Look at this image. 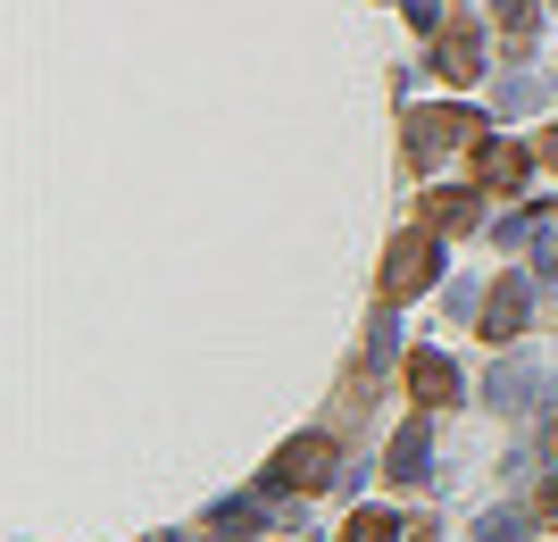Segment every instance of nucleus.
<instances>
[{
	"label": "nucleus",
	"instance_id": "1",
	"mask_svg": "<svg viewBox=\"0 0 558 542\" xmlns=\"http://www.w3.org/2000/svg\"><path fill=\"white\" fill-rule=\"evenodd\" d=\"M434 276H442V226L392 234V251H384V301H417Z\"/></svg>",
	"mask_w": 558,
	"mask_h": 542
},
{
	"label": "nucleus",
	"instance_id": "2",
	"mask_svg": "<svg viewBox=\"0 0 558 542\" xmlns=\"http://www.w3.org/2000/svg\"><path fill=\"white\" fill-rule=\"evenodd\" d=\"M326 484H342V450H333V434L283 443L276 468H267V493H326Z\"/></svg>",
	"mask_w": 558,
	"mask_h": 542
},
{
	"label": "nucleus",
	"instance_id": "3",
	"mask_svg": "<svg viewBox=\"0 0 558 542\" xmlns=\"http://www.w3.org/2000/svg\"><path fill=\"white\" fill-rule=\"evenodd\" d=\"M484 134L475 109H417L409 118V159H442V150H466V142Z\"/></svg>",
	"mask_w": 558,
	"mask_h": 542
},
{
	"label": "nucleus",
	"instance_id": "4",
	"mask_svg": "<svg viewBox=\"0 0 558 542\" xmlns=\"http://www.w3.org/2000/svg\"><path fill=\"white\" fill-rule=\"evenodd\" d=\"M492 401L500 409H542L550 401V376H542L534 359H492Z\"/></svg>",
	"mask_w": 558,
	"mask_h": 542
},
{
	"label": "nucleus",
	"instance_id": "5",
	"mask_svg": "<svg viewBox=\"0 0 558 542\" xmlns=\"http://www.w3.org/2000/svg\"><path fill=\"white\" fill-rule=\"evenodd\" d=\"M384 475H400V484L434 475V418H409V425L392 434V459H384Z\"/></svg>",
	"mask_w": 558,
	"mask_h": 542
},
{
	"label": "nucleus",
	"instance_id": "6",
	"mask_svg": "<svg viewBox=\"0 0 558 542\" xmlns=\"http://www.w3.org/2000/svg\"><path fill=\"white\" fill-rule=\"evenodd\" d=\"M434 75H450V84H475V75H484V34H475V25H442Z\"/></svg>",
	"mask_w": 558,
	"mask_h": 542
},
{
	"label": "nucleus",
	"instance_id": "7",
	"mask_svg": "<svg viewBox=\"0 0 558 542\" xmlns=\"http://www.w3.org/2000/svg\"><path fill=\"white\" fill-rule=\"evenodd\" d=\"M525 301H534V284H525V276L492 284V301H484V334H492V342H509V334L525 326Z\"/></svg>",
	"mask_w": 558,
	"mask_h": 542
},
{
	"label": "nucleus",
	"instance_id": "8",
	"mask_svg": "<svg viewBox=\"0 0 558 542\" xmlns=\"http://www.w3.org/2000/svg\"><path fill=\"white\" fill-rule=\"evenodd\" d=\"M409 393H417L425 409H442V401H459V368H450L442 351H417V359H409Z\"/></svg>",
	"mask_w": 558,
	"mask_h": 542
},
{
	"label": "nucleus",
	"instance_id": "9",
	"mask_svg": "<svg viewBox=\"0 0 558 542\" xmlns=\"http://www.w3.org/2000/svg\"><path fill=\"white\" fill-rule=\"evenodd\" d=\"M475 176H484L492 192H517L525 176H534V159H525L517 142H484V150H475Z\"/></svg>",
	"mask_w": 558,
	"mask_h": 542
},
{
	"label": "nucleus",
	"instance_id": "10",
	"mask_svg": "<svg viewBox=\"0 0 558 542\" xmlns=\"http://www.w3.org/2000/svg\"><path fill=\"white\" fill-rule=\"evenodd\" d=\"M425 226H442V234H466V226H484V217H475V192H434V201H425Z\"/></svg>",
	"mask_w": 558,
	"mask_h": 542
},
{
	"label": "nucleus",
	"instance_id": "11",
	"mask_svg": "<svg viewBox=\"0 0 558 542\" xmlns=\"http://www.w3.org/2000/svg\"><path fill=\"white\" fill-rule=\"evenodd\" d=\"M492 17H500V34H509V50H525V43H534V0H492Z\"/></svg>",
	"mask_w": 558,
	"mask_h": 542
},
{
	"label": "nucleus",
	"instance_id": "12",
	"mask_svg": "<svg viewBox=\"0 0 558 542\" xmlns=\"http://www.w3.org/2000/svg\"><path fill=\"white\" fill-rule=\"evenodd\" d=\"M251 526H258V501H226V509L209 518V534L217 542H251Z\"/></svg>",
	"mask_w": 558,
	"mask_h": 542
},
{
	"label": "nucleus",
	"instance_id": "13",
	"mask_svg": "<svg viewBox=\"0 0 558 542\" xmlns=\"http://www.w3.org/2000/svg\"><path fill=\"white\" fill-rule=\"evenodd\" d=\"M542 93H550L542 75H509V84H500V118H525V109H542Z\"/></svg>",
	"mask_w": 558,
	"mask_h": 542
},
{
	"label": "nucleus",
	"instance_id": "14",
	"mask_svg": "<svg viewBox=\"0 0 558 542\" xmlns=\"http://www.w3.org/2000/svg\"><path fill=\"white\" fill-rule=\"evenodd\" d=\"M342 542H400V526L384 518V509H359V518L342 526Z\"/></svg>",
	"mask_w": 558,
	"mask_h": 542
},
{
	"label": "nucleus",
	"instance_id": "15",
	"mask_svg": "<svg viewBox=\"0 0 558 542\" xmlns=\"http://www.w3.org/2000/svg\"><path fill=\"white\" fill-rule=\"evenodd\" d=\"M542 234V209H525V217H500V226H492V242H500V251H517V242H534Z\"/></svg>",
	"mask_w": 558,
	"mask_h": 542
},
{
	"label": "nucleus",
	"instance_id": "16",
	"mask_svg": "<svg viewBox=\"0 0 558 542\" xmlns=\"http://www.w3.org/2000/svg\"><path fill=\"white\" fill-rule=\"evenodd\" d=\"M392 351H400V326H392V317H375V326H367V368H384Z\"/></svg>",
	"mask_w": 558,
	"mask_h": 542
},
{
	"label": "nucleus",
	"instance_id": "17",
	"mask_svg": "<svg viewBox=\"0 0 558 542\" xmlns=\"http://www.w3.org/2000/svg\"><path fill=\"white\" fill-rule=\"evenodd\" d=\"M525 534V518H517V509H492L484 526H475V542H517Z\"/></svg>",
	"mask_w": 558,
	"mask_h": 542
},
{
	"label": "nucleus",
	"instance_id": "18",
	"mask_svg": "<svg viewBox=\"0 0 558 542\" xmlns=\"http://www.w3.org/2000/svg\"><path fill=\"white\" fill-rule=\"evenodd\" d=\"M409 25H417V34H434V25H442V9H434V0H409Z\"/></svg>",
	"mask_w": 558,
	"mask_h": 542
},
{
	"label": "nucleus",
	"instance_id": "19",
	"mask_svg": "<svg viewBox=\"0 0 558 542\" xmlns=\"http://www.w3.org/2000/svg\"><path fill=\"white\" fill-rule=\"evenodd\" d=\"M400 542H434V526H425V518H409V526H400Z\"/></svg>",
	"mask_w": 558,
	"mask_h": 542
},
{
	"label": "nucleus",
	"instance_id": "20",
	"mask_svg": "<svg viewBox=\"0 0 558 542\" xmlns=\"http://www.w3.org/2000/svg\"><path fill=\"white\" fill-rule=\"evenodd\" d=\"M542 276H558V234H550V242H542Z\"/></svg>",
	"mask_w": 558,
	"mask_h": 542
},
{
	"label": "nucleus",
	"instance_id": "21",
	"mask_svg": "<svg viewBox=\"0 0 558 542\" xmlns=\"http://www.w3.org/2000/svg\"><path fill=\"white\" fill-rule=\"evenodd\" d=\"M542 159H550V167H558V125H550V134H542Z\"/></svg>",
	"mask_w": 558,
	"mask_h": 542
},
{
	"label": "nucleus",
	"instance_id": "22",
	"mask_svg": "<svg viewBox=\"0 0 558 542\" xmlns=\"http://www.w3.org/2000/svg\"><path fill=\"white\" fill-rule=\"evenodd\" d=\"M542 509H550V518H558V475H550V493H542Z\"/></svg>",
	"mask_w": 558,
	"mask_h": 542
}]
</instances>
